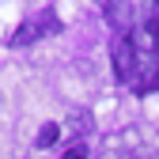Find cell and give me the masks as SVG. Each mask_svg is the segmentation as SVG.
I'll return each instance as SVG.
<instances>
[{
  "label": "cell",
  "mask_w": 159,
  "mask_h": 159,
  "mask_svg": "<svg viewBox=\"0 0 159 159\" xmlns=\"http://www.w3.org/2000/svg\"><path fill=\"white\" fill-rule=\"evenodd\" d=\"M57 30H61V23L53 19V11H34V15H27L23 23H19V30L11 34V46H15V49L34 46L38 38H49V34H57Z\"/></svg>",
  "instance_id": "1"
},
{
  "label": "cell",
  "mask_w": 159,
  "mask_h": 159,
  "mask_svg": "<svg viewBox=\"0 0 159 159\" xmlns=\"http://www.w3.org/2000/svg\"><path fill=\"white\" fill-rule=\"evenodd\" d=\"M114 76H117V84H133L136 80V46H133V38H117L114 42Z\"/></svg>",
  "instance_id": "2"
},
{
  "label": "cell",
  "mask_w": 159,
  "mask_h": 159,
  "mask_svg": "<svg viewBox=\"0 0 159 159\" xmlns=\"http://www.w3.org/2000/svg\"><path fill=\"white\" fill-rule=\"evenodd\" d=\"M133 46H136V57H144V61H159V23H155V19L133 27Z\"/></svg>",
  "instance_id": "3"
},
{
  "label": "cell",
  "mask_w": 159,
  "mask_h": 159,
  "mask_svg": "<svg viewBox=\"0 0 159 159\" xmlns=\"http://www.w3.org/2000/svg\"><path fill=\"white\" fill-rule=\"evenodd\" d=\"M106 19H110L117 30H133V8H129V0H114V4H106Z\"/></svg>",
  "instance_id": "4"
},
{
  "label": "cell",
  "mask_w": 159,
  "mask_h": 159,
  "mask_svg": "<svg viewBox=\"0 0 159 159\" xmlns=\"http://www.w3.org/2000/svg\"><path fill=\"white\" fill-rule=\"evenodd\" d=\"M68 129H72L76 140H84V136H91V129H95V117L87 110H72L68 114Z\"/></svg>",
  "instance_id": "5"
},
{
  "label": "cell",
  "mask_w": 159,
  "mask_h": 159,
  "mask_svg": "<svg viewBox=\"0 0 159 159\" xmlns=\"http://www.w3.org/2000/svg\"><path fill=\"white\" fill-rule=\"evenodd\" d=\"M57 140H61V125H53V121H46L42 129H38V140H34V148H42V152H46V148H53Z\"/></svg>",
  "instance_id": "6"
},
{
  "label": "cell",
  "mask_w": 159,
  "mask_h": 159,
  "mask_svg": "<svg viewBox=\"0 0 159 159\" xmlns=\"http://www.w3.org/2000/svg\"><path fill=\"white\" fill-rule=\"evenodd\" d=\"M65 159H87V144H84V140H76L72 148H65Z\"/></svg>",
  "instance_id": "7"
},
{
  "label": "cell",
  "mask_w": 159,
  "mask_h": 159,
  "mask_svg": "<svg viewBox=\"0 0 159 159\" xmlns=\"http://www.w3.org/2000/svg\"><path fill=\"white\" fill-rule=\"evenodd\" d=\"M98 4H102V8H106V4H114V0H98Z\"/></svg>",
  "instance_id": "8"
},
{
  "label": "cell",
  "mask_w": 159,
  "mask_h": 159,
  "mask_svg": "<svg viewBox=\"0 0 159 159\" xmlns=\"http://www.w3.org/2000/svg\"><path fill=\"white\" fill-rule=\"evenodd\" d=\"M152 159H159V152H155V155H152Z\"/></svg>",
  "instance_id": "9"
},
{
  "label": "cell",
  "mask_w": 159,
  "mask_h": 159,
  "mask_svg": "<svg viewBox=\"0 0 159 159\" xmlns=\"http://www.w3.org/2000/svg\"><path fill=\"white\" fill-rule=\"evenodd\" d=\"M155 4H159V0H155ZM155 23H159V19H155Z\"/></svg>",
  "instance_id": "10"
}]
</instances>
